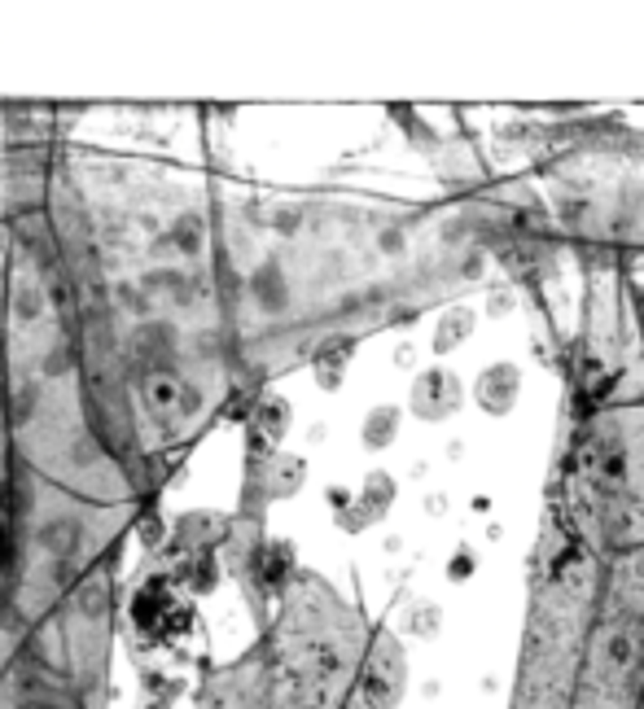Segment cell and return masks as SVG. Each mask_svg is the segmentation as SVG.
I'll return each instance as SVG.
<instances>
[{
	"label": "cell",
	"instance_id": "obj_2",
	"mask_svg": "<svg viewBox=\"0 0 644 709\" xmlns=\"http://www.w3.org/2000/svg\"><path fill=\"white\" fill-rule=\"evenodd\" d=\"M518 399V368L513 363H495V368H486V377L478 381V403L486 412H509Z\"/></svg>",
	"mask_w": 644,
	"mask_h": 709
},
{
	"label": "cell",
	"instance_id": "obj_3",
	"mask_svg": "<svg viewBox=\"0 0 644 709\" xmlns=\"http://www.w3.org/2000/svg\"><path fill=\"white\" fill-rule=\"evenodd\" d=\"M469 324H474V315H469V311H452V315H447V324H438V342H434V346H438V351L456 346V342H461V333H465Z\"/></svg>",
	"mask_w": 644,
	"mask_h": 709
},
{
	"label": "cell",
	"instance_id": "obj_1",
	"mask_svg": "<svg viewBox=\"0 0 644 709\" xmlns=\"http://www.w3.org/2000/svg\"><path fill=\"white\" fill-rule=\"evenodd\" d=\"M461 403V386H456V377L452 372H429L417 381V412L421 416H447V412H456Z\"/></svg>",
	"mask_w": 644,
	"mask_h": 709
}]
</instances>
